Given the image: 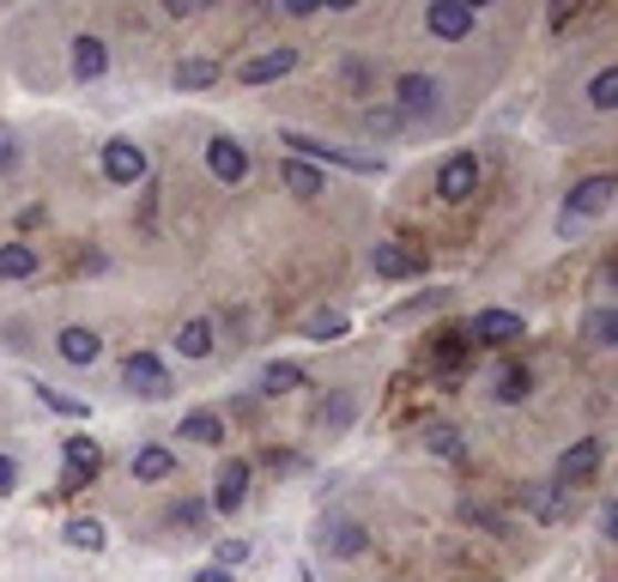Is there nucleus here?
<instances>
[{
    "mask_svg": "<svg viewBox=\"0 0 618 582\" xmlns=\"http://www.w3.org/2000/svg\"><path fill=\"white\" fill-rule=\"evenodd\" d=\"M279 176H286V188L303 194V201H316V194L328 188V176H321L316 164H303V159H286V164H279Z\"/></svg>",
    "mask_w": 618,
    "mask_h": 582,
    "instance_id": "nucleus-21",
    "label": "nucleus"
},
{
    "mask_svg": "<svg viewBox=\"0 0 618 582\" xmlns=\"http://www.w3.org/2000/svg\"><path fill=\"white\" fill-rule=\"evenodd\" d=\"M303 334H309V340H321V346L340 340V334H346V309H316V316L303 321Z\"/></svg>",
    "mask_w": 618,
    "mask_h": 582,
    "instance_id": "nucleus-30",
    "label": "nucleus"
},
{
    "mask_svg": "<svg viewBox=\"0 0 618 582\" xmlns=\"http://www.w3.org/2000/svg\"><path fill=\"white\" fill-rule=\"evenodd\" d=\"M424 449L443 456V461H467V443H461L455 425H424Z\"/></svg>",
    "mask_w": 618,
    "mask_h": 582,
    "instance_id": "nucleus-24",
    "label": "nucleus"
},
{
    "mask_svg": "<svg viewBox=\"0 0 618 582\" xmlns=\"http://www.w3.org/2000/svg\"><path fill=\"white\" fill-rule=\"evenodd\" d=\"M303 365H291V358H279V365H267V377H261V395H291V388H303Z\"/></svg>",
    "mask_w": 618,
    "mask_h": 582,
    "instance_id": "nucleus-26",
    "label": "nucleus"
},
{
    "mask_svg": "<svg viewBox=\"0 0 618 582\" xmlns=\"http://www.w3.org/2000/svg\"><path fill=\"white\" fill-rule=\"evenodd\" d=\"M37 274V243H0V279H31Z\"/></svg>",
    "mask_w": 618,
    "mask_h": 582,
    "instance_id": "nucleus-22",
    "label": "nucleus"
},
{
    "mask_svg": "<svg viewBox=\"0 0 618 582\" xmlns=\"http://www.w3.org/2000/svg\"><path fill=\"white\" fill-rule=\"evenodd\" d=\"M298 68V49H261V55H249L237 68L243 85H267V80H286V73Z\"/></svg>",
    "mask_w": 618,
    "mask_h": 582,
    "instance_id": "nucleus-13",
    "label": "nucleus"
},
{
    "mask_svg": "<svg viewBox=\"0 0 618 582\" xmlns=\"http://www.w3.org/2000/svg\"><path fill=\"white\" fill-rule=\"evenodd\" d=\"M527 388H534V370H527V365H504V370H497V388H492V395L504 400V407H522Z\"/></svg>",
    "mask_w": 618,
    "mask_h": 582,
    "instance_id": "nucleus-23",
    "label": "nucleus"
},
{
    "mask_svg": "<svg viewBox=\"0 0 618 582\" xmlns=\"http://www.w3.org/2000/svg\"><path fill=\"white\" fill-rule=\"evenodd\" d=\"M473 188H480V159H473V152L443 159V171H436V194H443L449 206H461V201H473Z\"/></svg>",
    "mask_w": 618,
    "mask_h": 582,
    "instance_id": "nucleus-6",
    "label": "nucleus"
},
{
    "mask_svg": "<svg viewBox=\"0 0 618 582\" xmlns=\"http://www.w3.org/2000/svg\"><path fill=\"white\" fill-rule=\"evenodd\" d=\"M122 382L134 388L140 400H164V395H171V388H176V382H171V370H164L152 353H127V365H122Z\"/></svg>",
    "mask_w": 618,
    "mask_h": 582,
    "instance_id": "nucleus-4",
    "label": "nucleus"
},
{
    "mask_svg": "<svg viewBox=\"0 0 618 582\" xmlns=\"http://www.w3.org/2000/svg\"><path fill=\"white\" fill-rule=\"evenodd\" d=\"M612 194H618L612 176H588V183H576L570 188V206H564V218H558V231H564V237H576V231H583V218H600V213H607Z\"/></svg>",
    "mask_w": 618,
    "mask_h": 582,
    "instance_id": "nucleus-2",
    "label": "nucleus"
},
{
    "mask_svg": "<svg viewBox=\"0 0 618 582\" xmlns=\"http://www.w3.org/2000/svg\"><path fill=\"white\" fill-rule=\"evenodd\" d=\"M443 297H449V292H424V297H406V304L394 309V321H412V316H424V309H436V304H443Z\"/></svg>",
    "mask_w": 618,
    "mask_h": 582,
    "instance_id": "nucleus-36",
    "label": "nucleus"
},
{
    "mask_svg": "<svg viewBox=\"0 0 618 582\" xmlns=\"http://www.w3.org/2000/svg\"><path fill=\"white\" fill-rule=\"evenodd\" d=\"M370 267H377L382 279H419L424 274V255L406 249V243H377V249H370Z\"/></svg>",
    "mask_w": 618,
    "mask_h": 582,
    "instance_id": "nucleus-12",
    "label": "nucleus"
},
{
    "mask_svg": "<svg viewBox=\"0 0 618 582\" xmlns=\"http://www.w3.org/2000/svg\"><path fill=\"white\" fill-rule=\"evenodd\" d=\"M213 80H218V61H206V55L176 61V85H183V92H200V85H213Z\"/></svg>",
    "mask_w": 618,
    "mask_h": 582,
    "instance_id": "nucleus-27",
    "label": "nucleus"
},
{
    "mask_svg": "<svg viewBox=\"0 0 618 582\" xmlns=\"http://www.w3.org/2000/svg\"><path fill=\"white\" fill-rule=\"evenodd\" d=\"M97 468H103L97 437H68V468H61V486H68V491L92 486V480H97Z\"/></svg>",
    "mask_w": 618,
    "mask_h": 582,
    "instance_id": "nucleus-11",
    "label": "nucleus"
},
{
    "mask_svg": "<svg viewBox=\"0 0 618 582\" xmlns=\"http://www.w3.org/2000/svg\"><path fill=\"white\" fill-rule=\"evenodd\" d=\"M37 388V400H43L49 412H61V419H85V400L80 395H61L55 382H31Z\"/></svg>",
    "mask_w": 618,
    "mask_h": 582,
    "instance_id": "nucleus-29",
    "label": "nucleus"
},
{
    "mask_svg": "<svg viewBox=\"0 0 618 582\" xmlns=\"http://www.w3.org/2000/svg\"><path fill=\"white\" fill-rule=\"evenodd\" d=\"M249 461H243V456H230L225 461V468H218V480H213V510H243V503H249Z\"/></svg>",
    "mask_w": 618,
    "mask_h": 582,
    "instance_id": "nucleus-10",
    "label": "nucleus"
},
{
    "mask_svg": "<svg viewBox=\"0 0 618 582\" xmlns=\"http://www.w3.org/2000/svg\"><path fill=\"white\" fill-rule=\"evenodd\" d=\"M103 176H110L115 188L146 183V152H140L134 140H110V146H103Z\"/></svg>",
    "mask_w": 618,
    "mask_h": 582,
    "instance_id": "nucleus-7",
    "label": "nucleus"
},
{
    "mask_svg": "<svg viewBox=\"0 0 618 582\" xmlns=\"http://www.w3.org/2000/svg\"><path fill=\"white\" fill-rule=\"evenodd\" d=\"M522 334H527V321L515 316V309H480V316H473V328H467V340L509 346V340H522Z\"/></svg>",
    "mask_w": 618,
    "mask_h": 582,
    "instance_id": "nucleus-9",
    "label": "nucleus"
},
{
    "mask_svg": "<svg viewBox=\"0 0 618 582\" xmlns=\"http://www.w3.org/2000/svg\"><path fill=\"white\" fill-rule=\"evenodd\" d=\"M461 353H467V334H436V365H461Z\"/></svg>",
    "mask_w": 618,
    "mask_h": 582,
    "instance_id": "nucleus-34",
    "label": "nucleus"
},
{
    "mask_svg": "<svg viewBox=\"0 0 618 582\" xmlns=\"http://www.w3.org/2000/svg\"><path fill=\"white\" fill-rule=\"evenodd\" d=\"M206 171H213L218 183H243V176H249V146L230 134H213L206 140Z\"/></svg>",
    "mask_w": 618,
    "mask_h": 582,
    "instance_id": "nucleus-8",
    "label": "nucleus"
},
{
    "mask_svg": "<svg viewBox=\"0 0 618 582\" xmlns=\"http://www.w3.org/2000/svg\"><path fill=\"white\" fill-rule=\"evenodd\" d=\"M195 582H237L230 571H218V564H206V571H195Z\"/></svg>",
    "mask_w": 618,
    "mask_h": 582,
    "instance_id": "nucleus-42",
    "label": "nucleus"
},
{
    "mask_svg": "<svg viewBox=\"0 0 618 582\" xmlns=\"http://www.w3.org/2000/svg\"><path fill=\"white\" fill-rule=\"evenodd\" d=\"M110 73V43L103 37H73V80H103Z\"/></svg>",
    "mask_w": 618,
    "mask_h": 582,
    "instance_id": "nucleus-16",
    "label": "nucleus"
},
{
    "mask_svg": "<svg viewBox=\"0 0 618 582\" xmlns=\"http://www.w3.org/2000/svg\"><path fill=\"white\" fill-rule=\"evenodd\" d=\"M127 473H134V480H171L176 473V456L171 449H158V443H146V449H134V461H127Z\"/></svg>",
    "mask_w": 618,
    "mask_h": 582,
    "instance_id": "nucleus-18",
    "label": "nucleus"
},
{
    "mask_svg": "<svg viewBox=\"0 0 618 582\" xmlns=\"http://www.w3.org/2000/svg\"><path fill=\"white\" fill-rule=\"evenodd\" d=\"M213 321H183V334H176V353L183 358H213Z\"/></svg>",
    "mask_w": 618,
    "mask_h": 582,
    "instance_id": "nucleus-25",
    "label": "nucleus"
},
{
    "mask_svg": "<svg viewBox=\"0 0 618 582\" xmlns=\"http://www.w3.org/2000/svg\"><path fill=\"white\" fill-rule=\"evenodd\" d=\"M55 353L68 358V365H97V358H103V340H97L92 328H61Z\"/></svg>",
    "mask_w": 618,
    "mask_h": 582,
    "instance_id": "nucleus-17",
    "label": "nucleus"
},
{
    "mask_svg": "<svg viewBox=\"0 0 618 582\" xmlns=\"http://www.w3.org/2000/svg\"><path fill=\"white\" fill-rule=\"evenodd\" d=\"M68 540L85 552H103V522H92V515H80V522H68Z\"/></svg>",
    "mask_w": 618,
    "mask_h": 582,
    "instance_id": "nucleus-33",
    "label": "nucleus"
},
{
    "mask_svg": "<svg viewBox=\"0 0 618 582\" xmlns=\"http://www.w3.org/2000/svg\"><path fill=\"white\" fill-rule=\"evenodd\" d=\"M461 522H467V528H485V534H515V528H509V515H497V510H485V503H461Z\"/></svg>",
    "mask_w": 618,
    "mask_h": 582,
    "instance_id": "nucleus-31",
    "label": "nucleus"
},
{
    "mask_svg": "<svg viewBox=\"0 0 618 582\" xmlns=\"http://www.w3.org/2000/svg\"><path fill=\"white\" fill-rule=\"evenodd\" d=\"M527 510H534L539 522H558V515L570 510V491H564L558 480H546V486H527Z\"/></svg>",
    "mask_w": 618,
    "mask_h": 582,
    "instance_id": "nucleus-19",
    "label": "nucleus"
},
{
    "mask_svg": "<svg viewBox=\"0 0 618 582\" xmlns=\"http://www.w3.org/2000/svg\"><path fill=\"white\" fill-rule=\"evenodd\" d=\"M279 146H291L298 159H321V164H340L352 176H382V159H364V152H346V146H328V140H309V134H279Z\"/></svg>",
    "mask_w": 618,
    "mask_h": 582,
    "instance_id": "nucleus-1",
    "label": "nucleus"
},
{
    "mask_svg": "<svg viewBox=\"0 0 618 582\" xmlns=\"http://www.w3.org/2000/svg\"><path fill=\"white\" fill-rule=\"evenodd\" d=\"M19 164V140H12V127H0V171H12Z\"/></svg>",
    "mask_w": 618,
    "mask_h": 582,
    "instance_id": "nucleus-40",
    "label": "nucleus"
},
{
    "mask_svg": "<svg viewBox=\"0 0 618 582\" xmlns=\"http://www.w3.org/2000/svg\"><path fill=\"white\" fill-rule=\"evenodd\" d=\"M176 437H188V443H200V449H218L225 443V419H218V412H188V419L176 425Z\"/></svg>",
    "mask_w": 618,
    "mask_h": 582,
    "instance_id": "nucleus-20",
    "label": "nucleus"
},
{
    "mask_svg": "<svg viewBox=\"0 0 618 582\" xmlns=\"http://www.w3.org/2000/svg\"><path fill=\"white\" fill-rule=\"evenodd\" d=\"M321 547L340 552V559H358V552L370 547V540H364V522H352V515H333V522H321Z\"/></svg>",
    "mask_w": 618,
    "mask_h": 582,
    "instance_id": "nucleus-15",
    "label": "nucleus"
},
{
    "mask_svg": "<svg viewBox=\"0 0 618 582\" xmlns=\"http://www.w3.org/2000/svg\"><path fill=\"white\" fill-rule=\"evenodd\" d=\"M364 122H370V134H394V127H401V115H394V110H370Z\"/></svg>",
    "mask_w": 618,
    "mask_h": 582,
    "instance_id": "nucleus-38",
    "label": "nucleus"
},
{
    "mask_svg": "<svg viewBox=\"0 0 618 582\" xmlns=\"http://www.w3.org/2000/svg\"><path fill=\"white\" fill-rule=\"evenodd\" d=\"M171 522H176V528H200V522H206V503H183Z\"/></svg>",
    "mask_w": 618,
    "mask_h": 582,
    "instance_id": "nucleus-39",
    "label": "nucleus"
},
{
    "mask_svg": "<svg viewBox=\"0 0 618 582\" xmlns=\"http://www.w3.org/2000/svg\"><path fill=\"white\" fill-rule=\"evenodd\" d=\"M249 559V540H218V571H237Z\"/></svg>",
    "mask_w": 618,
    "mask_h": 582,
    "instance_id": "nucleus-37",
    "label": "nucleus"
},
{
    "mask_svg": "<svg viewBox=\"0 0 618 582\" xmlns=\"http://www.w3.org/2000/svg\"><path fill=\"white\" fill-rule=\"evenodd\" d=\"M583 340H588V346H612V340H618V309H607V304H600V309H588Z\"/></svg>",
    "mask_w": 618,
    "mask_h": 582,
    "instance_id": "nucleus-28",
    "label": "nucleus"
},
{
    "mask_svg": "<svg viewBox=\"0 0 618 582\" xmlns=\"http://www.w3.org/2000/svg\"><path fill=\"white\" fill-rule=\"evenodd\" d=\"M12 486H19V468H12V456H0V498H7Z\"/></svg>",
    "mask_w": 618,
    "mask_h": 582,
    "instance_id": "nucleus-41",
    "label": "nucleus"
},
{
    "mask_svg": "<svg viewBox=\"0 0 618 582\" xmlns=\"http://www.w3.org/2000/svg\"><path fill=\"white\" fill-rule=\"evenodd\" d=\"M588 103H595V110H612V103H618V68H600V73H595V85H588Z\"/></svg>",
    "mask_w": 618,
    "mask_h": 582,
    "instance_id": "nucleus-32",
    "label": "nucleus"
},
{
    "mask_svg": "<svg viewBox=\"0 0 618 582\" xmlns=\"http://www.w3.org/2000/svg\"><path fill=\"white\" fill-rule=\"evenodd\" d=\"M436 110V80L431 73H406L394 80V115H431Z\"/></svg>",
    "mask_w": 618,
    "mask_h": 582,
    "instance_id": "nucleus-14",
    "label": "nucleus"
},
{
    "mask_svg": "<svg viewBox=\"0 0 618 582\" xmlns=\"http://www.w3.org/2000/svg\"><path fill=\"white\" fill-rule=\"evenodd\" d=\"M600 461H607V443H600V437H583L576 449H564V456H558V486L564 491H570V486H588L600 473Z\"/></svg>",
    "mask_w": 618,
    "mask_h": 582,
    "instance_id": "nucleus-5",
    "label": "nucleus"
},
{
    "mask_svg": "<svg viewBox=\"0 0 618 582\" xmlns=\"http://www.w3.org/2000/svg\"><path fill=\"white\" fill-rule=\"evenodd\" d=\"M424 31H431L436 43H467V37L480 31V7H467V0H436V7L424 12Z\"/></svg>",
    "mask_w": 618,
    "mask_h": 582,
    "instance_id": "nucleus-3",
    "label": "nucleus"
},
{
    "mask_svg": "<svg viewBox=\"0 0 618 582\" xmlns=\"http://www.w3.org/2000/svg\"><path fill=\"white\" fill-rule=\"evenodd\" d=\"M316 419H321V425H328V431H340V425H346V419H352V400H346V395L321 400V412H316Z\"/></svg>",
    "mask_w": 618,
    "mask_h": 582,
    "instance_id": "nucleus-35",
    "label": "nucleus"
},
{
    "mask_svg": "<svg viewBox=\"0 0 618 582\" xmlns=\"http://www.w3.org/2000/svg\"><path fill=\"white\" fill-rule=\"evenodd\" d=\"M298 582H309V571H303V576H298Z\"/></svg>",
    "mask_w": 618,
    "mask_h": 582,
    "instance_id": "nucleus-43",
    "label": "nucleus"
}]
</instances>
